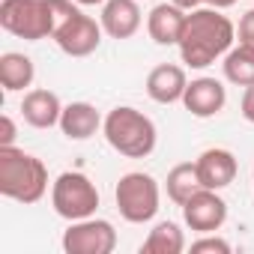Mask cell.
Wrapping results in <instances>:
<instances>
[{
	"mask_svg": "<svg viewBox=\"0 0 254 254\" xmlns=\"http://www.w3.org/2000/svg\"><path fill=\"white\" fill-rule=\"evenodd\" d=\"M239 111H242V117H245L248 123H254V84H248V87H245L242 102H239Z\"/></svg>",
	"mask_w": 254,
	"mask_h": 254,
	"instance_id": "cell-24",
	"label": "cell"
},
{
	"mask_svg": "<svg viewBox=\"0 0 254 254\" xmlns=\"http://www.w3.org/2000/svg\"><path fill=\"white\" fill-rule=\"evenodd\" d=\"M171 3H177L180 9H186V12H191V9H200L206 0H171Z\"/></svg>",
	"mask_w": 254,
	"mask_h": 254,
	"instance_id": "cell-25",
	"label": "cell"
},
{
	"mask_svg": "<svg viewBox=\"0 0 254 254\" xmlns=\"http://www.w3.org/2000/svg\"><path fill=\"white\" fill-rule=\"evenodd\" d=\"M102 132L105 141L111 144V150H117L126 159H147L156 150L159 132H156V123L129 105H120L114 111H108L105 123H102Z\"/></svg>",
	"mask_w": 254,
	"mask_h": 254,
	"instance_id": "cell-3",
	"label": "cell"
},
{
	"mask_svg": "<svg viewBox=\"0 0 254 254\" xmlns=\"http://www.w3.org/2000/svg\"><path fill=\"white\" fill-rule=\"evenodd\" d=\"M186 18H189V12L180 9L177 3H159L147 15V33L156 45H180Z\"/></svg>",
	"mask_w": 254,
	"mask_h": 254,
	"instance_id": "cell-15",
	"label": "cell"
},
{
	"mask_svg": "<svg viewBox=\"0 0 254 254\" xmlns=\"http://www.w3.org/2000/svg\"><path fill=\"white\" fill-rule=\"evenodd\" d=\"M221 69H224V78H227L230 84H236V87L254 84V48H251V45H242V42L233 45V48L224 54Z\"/></svg>",
	"mask_w": 254,
	"mask_h": 254,
	"instance_id": "cell-20",
	"label": "cell"
},
{
	"mask_svg": "<svg viewBox=\"0 0 254 254\" xmlns=\"http://www.w3.org/2000/svg\"><path fill=\"white\" fill-rule=\"evenodd\" d=\"M48 191V168L33 153L0 147V194L15 203H39Z\"/></svg>",
	"mask_w": 254,
	"mask_h": 254,
	"instance_id": "cell-2",
	"label": "cell"
},
{
	"mask_svg": "<svg viewBox=\"0 0 254 254\" xmlns=\"http://www.w3.org/2000/svg\"><path fill=\"white\" fill-rule=\"evenodd\" d=\"M251 183H254V171H251Z\"/></svg>",
	"mask_w": 254,
	"mask_h": 254,
	"instance_id": "cell-28",
	"label": "cell"
},
{
	"mask_svg": "<svg viewBox=\"0 0 254 254\" xmlns=\"http://www.w3.org/2000/svg\"><path fill=\"white\" fill-rule=\"evenodd\" d=\"M60 114H63V102L51 90L36 87V90L24 93V99H21V117H24L27 126H33V129L60 126Z\"/></svg>",
	"mask_w": 254,
	"mask_h": 254,
	"instance_id": "cell-14",
	"label": "cell"
},
{
	"mask_svg": "<svg viewBox=\"0 0 254 254\" xmlns=\"http://www.w3.org/2000/svg\"><path fill=\"white\" fill-rule=\"evenodd\" d=\"M114 200H117L120 215L129 224H147L159 212V200H162L159 183L144 171L123 174L117 189H114Z\"/></svg>",
	"mask_w": 254,
	"mask_h": 254,
	"instance_id": "cell-5",
	"label": "cell"
},
{
	"mask_svg": "<svg viewBox=\"0 0 254 254\" xmlns=\"http://www.w3.org/2000/svg\"><path fill=\"white\" fill-rule=\"evenodd\" d=\"M0 27L27 42L54 36L57 30L54 0H3L0 3Z\"/></svg>",
	"mask_w": 254,
	"mask_h": 254,
	"instance_id": "cell-4",
	"label": "cell"
},
{
	"mask_svg": "<svg viewBox=\"0 0 254 254\" xmlns=\"http://www.w3.org/2000/svg\"><path fill=\"white\" fill-rule=\"evenodd\" d=\"M60 245L66 254H111L117 248V230L111 221L90 215L81 221H69Z\"/></svg>",
	"mask_w": 254,
	"mask_h": 254,
	"instance_id": "cell-8",
	"label": "cell"
},
{
	"mask_svg": "<svg viewBox=\"0 0 254 254\" xmlns=\"http://www.w3.org/2000/svg\"><path fill=\"white\" fill-rule=\"evenodd\" d=\"M230 254V242L215 233H200V239L191 242V254Z\"/></svg>",
	"mask_w": 254,
	"mask_h": 254,
	"instance_id": "cell-21",
	"label": "cell"
},
{
	"mask_svg": "<svg viewBox=\"0 0 254 254\" xmlns=\"http://www.w3.org/2000/svg\"><path fill=\"white\" fill-rule=\"evenodd\" d=\"M102 123L105 120L96 111V105H90V102H69V105H63V114H60V132L69 141H87V138H93L102 129Z\"/></svg>",
	"mask_w": 254,
	"mask_h": 254,
	"instance_id": "cell-16",
	"label": "cell"
},
{
	"mask_svg": "<svg viewBox=\"0 0 254 254\" xmlns=\"http://www.w3.org/2000/svg\"><path fill=\"white\" fill-rule=\"evenodd\" d=\"M183 105H186V111H189L191 117L206 120V117H215V114L224 111V105H227V90H224V84L215 81V78H194V81H189V87H186Z\"/></svg>",
	"mask_w": 254,
	"mask_h": 254,
	"instance_id": "cell-10",
	"label": "cell"
},
{
	"mask_svg": "<svg viewBox=\"0 0 254 254\" xmlns=\"http://www.w3.org/2000/svg\"><path fill=\"white\" fill-rule=\"evenodd\" d=\"M102 30L111 39H132L141 30V6L138 0H105L102 3Z\"/></svg>",
	"mask_w": 254,
	"mask_h": 254,
	"instance_id": "cell-12",
	"label": "cell"
},
{
	"mask_svg": "<svg viewBox=\"0 0 254 254\" xmlns=\"http://www.w3.org/2000/svg\"><path fill=\"white\" fill-rule=\"evenodd\" d=\"M51 206L66 221L90 218L99 209V189L87 174L66 171L51 183Z\"/></svg>",
	"mask_w": 254,
	"mask_h": 254,
	"instance_id": "cell-6",
	"label": "cell"
},
{
	"mask_svg": "<svg viewBox=\"0 0 254 254\" xmlns=\"http://www.w3.org/2000/svg\"><path fill=\"white\" fill-rule=\"evenodd\" d=\"M75 3H78V6H102L105 0H75Z\"/></svg>",
	"mask_w": 254,
	"mask_h": 254,
	"instance_id": "cell-27",
	"label": "cell"
},
{
	"mask_svg": "<svg viewBox=\"0 0 254 254\" xmlns=\"http://www.w3.org/2000/svg\"><path fill=\"white\" fill-rule=\"evenodd\" d=\"M236 33H239V42H242V45H251V48H254V9H248V12L239 18Z\"/></svg>",
	"mask_w": 254,
	"mask_h": 254,
	"instance_id": "cell-22",
	"label": "cell"
},
{
	"mask_svg": "<svg viewBox=\"0 0 254 254\" xmlns=\"http://www.w3.org/2000/svg\"><path fill=\"white\" fill-rule=\"evenodd\" d=\"M183 218L194 233H215L227 221V203L215 189H200L183 203Z\"/></svg>",
	"mask_w": 254,
	"mask_h": 254,
	"instance_id": "cell-9",
	"label": "cell"
},
{
	"mask_svg": "<svg viewBox=\"0 0 254 254\" xmlns=\"http://www.w3.org/2000/svg\"><path fill=\"white\" fill-rule=\"evenodd\" d=\"M165 186H168V197H171L177 206H183L194 191H200V189H203V186H200V177H197V165H194V162H180V165H174V168L168 171Z\"/></svg>",
	"mask_w": 254,
	"mask_h": 254,
	"instance_id": "cell-19",
	"label": "cell"
},
{
	"mask_svg": "<svg viewBox=\"0 0 254 254\" xmlns=\"http://www.w3.org/2000/svg\"><path fill=\"white\" fill-rule=\"evenodd\" d=\"M194 165H197L200 186H203V189H215V191L227 189V186L236 180V171H239L236 156H233L230 150H224V147H209V150H203V153L194 159Z\"/></svg>",
	"mask_w": 254,
	"mask_h": 254,
	"instance_id": "cell-11",
	"label": "cell"
},
{
	"mask_svg": "<svg viewBox=\"0 0 254 254\" xmlns=\"http://www.w3.org/2000/svg\"><path fill=\"white\" fill-rule=\"evenodd\" d=\"M233 39H236L233 21L221 15V9L215 6H200L189 12L183 39L177 48L189 69H206L233 48Z\"/></svg>",
	"mask_w": 254,
	"mask_h": 254,
	"instance_id": "cell-1",
	"label": "cell"
},
{
	"mask_svg": "<svg viewBox=\"0 0 254 254\" xmlns=\"http://www.w3.org/2000/svg\"><path fill=\"white\" fill-rule=\"evenodd\" d=\"M186 251V233L177 221H159L141 242V254H180Z\"/></svg>",
	"mask_w": 254,
	"mask_h": 254,
	"instance_id": "cell-18",
	"label": "cell"
},
{
	"mask_svg": "<svg viewBox=\"0 0 254 254\" xmlns=\"http://www.w3.org/2000/svg\"><path fill=\"white\" fill-rule=\"evenodd\" d=\"M233 3H236V0H206V6H215V9H227Z\"/></svg>",
	"mask_w": 254,
	"mask_h": 254,
	"instance_id": "cell-26",
	"label": "cell"
},
{
	"mask_svg": "<svg viewBox=\"0 0 254 254\" xmlns=\"http://www.w3.org/2000/svg\"><path fill=\"white\" fill-rule=\"evenodd\" d=\"M36 78V66L27 54L21 51H6L0 57V84H3L6 93H18L27 90Z\"/></svg>",
	"mask_w": 254,
	"mask_h": 254,
	"instance_id": "cell-17",
	"label": "cell"
},
{
	"mask_svg": "<svg viewBox=\"0 0 254 254\" xmlns=\"http://www.w3.org/2000/svg\"><path fill=\"white\" fill-rule=\"evenodd\" d=\"M102 21H96L93 15H84L78 6L57 24L54 30V42L63 54L69 57H90L99 45H102Z\"/></svg>",
	"mask_w": 254,
	"mask_h": 254,
	"instance_id": "cell-7",
	"label": "cell"
},
{
	"mask_svg": "<svg viewBox=\"0 0 254 254\" xmlns=\"http://www.w3.org/2000/svg\"><path fill=\"white\" fill-rule=\"evenodd\" d=\"M186 87H189L186 69L177 66V63H159V66L147 75V96H150L153 102H159V105L183 102Z\"/></svg>",
	"mask_w": 254,
	"mask_h": 254,
	"instance_id": "cell-13",
	"label": "cell"
},
{
	"mask_svg": "<svg viewBox=\"0 0 254 254\" xmlns=\"http://www.w3.org/2000/svg\"><path fill=\"white\" fill-rule=\"evenodd\" d=\"M15 144V123L12 117H0V147H12Z\"/></svg>",
	"mask_w": 254,
	"mask_h": 254,
	"instance_id": "cell-23",
	"label": "cell"
}]
</instances>
